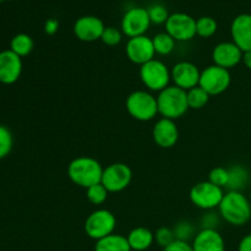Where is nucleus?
<instances>
[{"instance_id":"obj_15","label":"nucleus","mask_w":251,"mask_h":251,"mask_svg":"<svg viewBox=\"0 0 251 251\" xmlns=\"http://www.w3.org/2000/svg\"><path fill=\"white\" fill-rule=\"evenodd\" d=\"M22 58L14 51L6 49L0 51V82L12 85L22 74Z\"/></svg>"},{"instance_id":"obj_23","label":"nucleus","mask_w":251,"mask_h":251,"mask_svg":"<svg viewBox=\"0 0 251 251\" xmlns=\"http://www.w3.org/2000/svg\"><path fill=\"white\" fill-rule=\"evenodd\" d=\"M33 39H32L31 36H28L26 33L16 34L11 39V42H10V50L17 54L20 58H24V56H27L28 54H31V51L33 50Z\"/></svg>"},{"instance_id":"obj_20","label":"nucleus","mask_w":251,"mask_h":251,"mask_svg":"<svg viewBox=\"0 0 251 251\" xmlns=\"http://www.w3.org/2000/svg\"><path fill=\"white\" fill-rule=\"evenodd\" d=\"M127 242L134 251H145L152 247L154 242V233L146 227H136L127 234Z\"/></svg>"},{"instance_id":"obj_38","label":"nucleus","mask_w":251,"mask_h":251,"mask_svg":"<svg viewBox=\"0 0 251 251\" xmlns=\"http://www.w3.org/2000/svg\"><path fill=\"white\" fill-rule=\"evenodd\" d=\"M243 63H244V65L247 66L248 69H250L251 70V50L249 51H244L243 53Z\"/></svg>"},{"instance_id":"obj_37","label":"nucleus","mask_w":251,"mask_h":251,"mask_svg":"<svg viewBox=\"0 0 251 251\" xmlns=\"http://www.w3.org/2000/svg\"><path fill=\"white\" fill-rule=\"evenodd\" d=\"M238 251H251V234L245 235L239 243Z\"/></svg>"},{"instance_id":"obj_17","label":"nucleus","mask_w":251,"mask_h":251,"mask_svg":"<svg viewBox=\"0 0 251 251\" xmlns=\"http://www.w3.org/2000/svg\"><path fill=\"white\" fill-rule=\"evenodd\" d=\"M152 137L157 146L161 149H172L179 140V130L176 122L167 118H162L154 124Z\"/></svg>"},{"instance_id":"obj_10","label":"nucleus","mask_w":251,"mask_h":251,"mask_svg":"<svg viewBox=\"0 0 251 251\" xmlns=\"http://www.w3.org/2000/svg\"><path fill=\"white\" fill-rule=\"evenodd\" d=\"M164 25L167 33L178 42L191 41L196 36V20L185 12L169 15Z\"/></svg>"},{"instance_id":"obj_28","label":"nucleus","mask_w":251,"mask_h":251,"mask_svg":"<svg viewBox=\"0 0 251 251\" xmlns=\"http://www.w3.org/2000/svg\"><path fill=\"white\" fill-rule=\"evenodd\" d=\"M108 190L103 186L102 183H98L96 185L90 186L86 189V196L87 200L90 201L92 205H102L108 198Z\"/></svg>"},{"instance_id":"obj_24","label":"nucleus","mask_w":251,"mask_h":251,"mask_svg":"<svg viewBox=\"0 0 251 251\" xmlns=\"http://www.w3.org/2000/svg\"><path fill=\"white\" fill-rule=\"evenodd\" d=\"M152 42H153V48L156 54L169 55L174 50V48H176V41L167 32H161V33H157L152 38Z\"/></svg>"},{"instance_id":"obj_11","label":"nucleus","mask_w":251,"mask_h":251,"mask_svg":"<svg viewBox=\"0 0 251 251\" xmlns=\"http://www.w3.org/2000/svg\"><path fill=\"white\" fill-rule=\"evenodd\" d=\"M151 26L149 11L145 7H131L122 19V32L129 38L144 36Z\"/></svg>"},{"instance_id":"obj_3","label":"nucleus","mask_w":251,"mask_h":251,"mask_svg":"<svg viewBox=\"0 0 251 251\" xmlns=\"http://www.w3.org/2000/svg\"><path fill=\"white\" fill-rule=\"evenodd\" d=\"M158 114L162 118L176 120L183 117L189 109L186 91L176 87V85H169L157 96Z\"/></svg>"},{"instance_id":"obj_2","label":"nucleus","mask_w":251,"mask_h":251,"mask_svg":"<svg viewBox=\"0 0 251 251\" xmlns=\"http://www.w3.org/2000/svg\"><path fill=\"white\" fill-rule=\"evenodd\" d=\"M103 167L96 158L81 156L74 158L68 166V176L74 184L81 188L88 189L90 186L100 183Z\"/></svg>"},{"instance_id":"obj_34","label":"nucleus","mask_w":251,"mask_h":251,"mask_svg":"<svg viewBox=\"0 0 251 251\" xmlns=\"http://www.w3.org/2000/svg\"><path fill=\"white\" fill-rule=\"evenodd\" d=\"M201 229H217L220 225V216L213 211H207V213L201 217Z\"/></svg>"},{"instance_id":"obj_35","label":"nucleus","mask_w":251,"mask_h":251,"mask_svg":"<svg viewBox=\"0 0 251 251\" xmlns=\"http://www.w3.org/2000/svg\"><path fill=\"white\" fill-rule=\"evenodd\" d=\"M163 251H194V250H193V247H191L190 243L176 240V242L172 243L171 245H168L167 248H164Z\"/></svg>"},{"instance_id":"obj_25","label":"nucleus","mask_w":251,"mask_h":251,"mask_svg":"<svg viewBox=\"0 0 251 251\" xmlns=\"http://www.w3.org/2000/svg\"><path fill=\"white\" fill-rule=\"evenodd\" d=\"M186 97H188L189 109H201L207 104L211 96L200 86H196V87L186 91Z\"/></svg>"},{"instance_id":"obj_13","label":"nucleus","mask_w":251,"mask_h":251,"mask_svg":"<svg viewBox=\"0 0 251 251\" xmlns=\"http://www.w3.org/2000/svg\"><path fill=\"white\" fill-rule=\"evenodd\" d=\"M200 75L201 71L198 66L190 61H179L171 70L172 81L174 85L184 91H189L199 86Z\"/></svg>"},{"instance_id":"obj_16","label":"nucleus","mask_w":251,"mask_h":251,"mask_svg":"<svg viewBox=\"0 0 251 251\" xmlns=\"http://www.w3.org/2000/svg\"><path fill=\"white\" fill-rule=\"evenodd\" d=\"M212 60L215 65L229 70L243 60V50L234 42H222L213 48Z\"/></svg>"},{"instance_id":"obj_12","label":"nucleus","mask_w":251,"mask_h":251,"mask_svg":"<svg viewBox=\"0 0 251 251\" xmlns=\"http://www.w3.org/2000/svg\"><path fill=\"white\" fill-rule=\"evenodd\" d=\"M125 53H126V56L131 63L141 66L154 59L156 51H154L152 38L144 34V36L129 38L126 48H125Z\"/></svg>"},{"instance_id":"obj_4","label":"nucleus","mask_w":251,"mask_h":251,"mask_svg":"<svg viewBox=\"0 0 251 251\" xmlns=\"http://www.w3.org/2000/svg\"><path fill=\"white\" fill-rule=\"evenodd\" d=\"M126 110L139 122H150L158 114L157 97L147 91H134L126 98Z\"/></svg>"},{"instance_id":"obj_14","label":"nucleus","mask_w":251,"mask_h":251,"mask_svg":"<svg viewBox=\"0 0 251 251\" xmlns=\"http://www.w3.org/2000/svg\"><path fill=\"white\" fill-rule=\"evenodd\" d=\"M104 28V22L100 17L92 15L78 17L74 24V33L76 38L82 42H95L100 39Z\"/></svg>"},{"instance_id":"obj_32","label":"nucleus","mask_w":251,"mask_h":251,"mask_svg":"<svg viewBox=\"0 0 251 251\" xmlns=\"http://www.w3.org/2000/svg\"><path fill=\"white\" fill-rule=\"evenodd\" d=\"M123 39V32L120 29H118L117 27H105L104 31H103L102 37H100V41L105 44V46L114 47L122 42Z\"/></svg>"},{"instance_id":"obj_18","label":"nucleus","mask_w":251,"mask_h":251,"mask_svg":"<svg viewBox=\"0 0 251 251\" xmlns=\"http://www.w3.org/2000/svg\"><path fill=\"white\" fill-rule=\"evenodd\" d=\"M232 39L244 51L251 50V14H240L230 26Z\"/></svg>"},{"instance_id":"obj_9","label":"nucleus","mask_w":251,"mask_h":251,"mask_svg":"<svg viewBox=\"0 0 251 251\" xmlns=\"http://www.w3.org/2000/svg\"><path fill=\"white\" fill-rule=\"evenodd\" d=\"M131 180V168L127 164L117 162L103 169L100 183L107 189L108 193H120L130 185Z\"/></svg>"},{"instance_id":"obj_6","label":"nucleus","mask_w":251,"mask_h":251,"mask_svg":"<svg viewBox=\"0 0 251 251\" xmlns=\"http://www.w3.org/2000/svg\"><path fill=\"white\" fill-rule=\"evenodd\" d=\"M225 191L211 181H200L191 188L189 198L193 205L203 211H213L222 202Z\"/></svg>"},{"instance_id":"obj_26","label":"nucleus","mask_w":251,"mask_h":251,"mask_svg":"<svg viewBox=\"0 0 251 251\" xmlns=\"http://www.w3.org/2000/svg\"><path fill=\"white\" fill-rule=\"evenodd\" d=\"M174 235H176V240H180V242L189 243L190 240H194L195 235L198 234L196 232V227L190 222V221H179L173 228Z\"/></svg>"},{"instance_id":"obj_19","label":"nucleus","mask_w":251,"mask_h":251,"mask_svg":"<svg viewBox=\"0 0 251 251\" xmlns=\"http://www.w3.org/2000/svg\"><path fill=\"white\" fill-rule=\"evenodd\" d=\"M194 251H226L225 239L217 229H201L193 240Z\"/></svg>"},{"instance_id":"obj_30","label":"nucleus","mask_w":251,"mask_h":251,"mask_svg":"<svg viewBox=\"0 0 251 251\" xmlns=\"http://www.w3.org/2000/svg\"><path fill=\"white\" fill-rule=\"evenodd\" d=\"M208 181H211L215 185L220 186V188H227L228 181H229V172L228 168L225 167H216V168L211 169L210 174H208Z\"/></svg>"},{"instance_id":"obj_1","label":"nucleus","mask_w":251,"mask_h":251,"mask_svg":"<svg viewBox=\"0 0 251 251\" xmlns=\"http://www.w3.org/2000/svg\"><path fill=\"white\" fill-rule=\"evenodd\" d=\"M220 215L226 222L233 226H244L251 218L249 198L242 191H228L218 206Z\"/></svg>"},{"instance_id":"obj_39","label":"nucleus","mask_w":251,"mask_h":251,"mask_svg":"<svg viewBox=\"0 0 251 251\" xmlns=\"http://www.w3.org/2000/svg\"><path fill=\"white\" fill-rule=\"evenodd\" d=\"M249 200H250V203H251V195H250V198H249Z\"/></svg>"},{"instance_id":"obj_8","label":"nucleus","mask_w":251,"mask_h":251,"mask_svg":"<svg viewBox=\"0 0 251 251\" xmlns=\"http://www.w3.org/2000/svg\"><path fill=\"white\" fill-rule=\"evenodd\" d=\"M232 77L229 70L218 65H210L201 71L200 86L210 96H218L228 90Z\"/></svg>"},{"instance_id":"obj_36","label":"nucleus","mask_w":251,"mask_h":251,"mask_svg":"<svg viewBox=\"0 0 251 251\" xmlns=\"http://www.w3.org/2000/svg\"><path fill=\"white\" fill-rule=\"evenodd\" d=\"M59 29V21L56 19H48L44 22V32L48 36H53L58 32Z\"/></svg>"},{"instance_id":"obj_29","label":"nucleus","mask_w":251,"mask_h":251,"mask_svg":"<svg viewBox=\"0 0 251 251\" xmlns=\"http://www.w3.org/2000/svg\"><path fill=\"white\" fill-rule=\"evenodd\" d=\"M14 146V136L4 125H0V159L5 158Z\"/></svg>"},{"instance_id":"obj_7","label":"nucleus","mask_w":251,"mask_h":251,"mask_svg":"<svg viewBox=\"0 0 251 251\" xmlns=\"http://www.w3.org/2000/svg\"><path fill=\"white\" fill-rule=\"evenodd\" d=\"M117 227V218L110 211L100 208L96 210L86 218L85 232L91 239H103L114 233Z\"/></svg>"},{"instance_id":"obj_33","label":"nucleus","mask_w":251,"mask_h":251,"mask_svg":"<svg viewBox=\"0 0 251 251\" xmlns=\"http://www.w3.org/2000/svg\"><path fill=\"white\" fill-rule=\"evenodd\" d=\"M154 240H156L157 244L159 247L167 248L168 245H171L172 243L176 242V235H174L173 228L168 227H161L156 230L154 233Z\"/></svg>"},{"instance_id":"obj_22","label":"nucleus","mask_w":251,"mask_h":251,"mask_svg":"<svg viewBox=\"0 0 251 251\" xmlns=\"http://www.w3.org/2000/svg\"><path fill=\"white\" fill-rule=\"evenodd\" d=\"M229 172V181L227 188L229 191H242L248 186L250 180V174L244 166L235 164L228 169Z\"/></svg>"},{"instance_id":"obj_31","label":"nucleus","mask_w":251,"mask_h":251,"mask_svg":"<svg viewBox=\"0 0 251 251\" xmlns=\"http://www.w3.org/2000/svg\"><path fill=\"white\" fill-rule=\"evenodd\" d=\"M147 11H149V16H150V20H151V24H154V25L166 24L167 20H168L169 17L167 7L161 4L151 5V6L147 9Z\"/></svg>"},{"instance_id":"obj_27","label":"nucleus","mask_w":251,"mask_h":251,"mask_svg":"<svg viewBox=\"0 0 251 251\" xmlns=\"http://www.w3.org/2000/svg\"><path fill=\"white\" fill-rule=\"evenodd\" d=\"M218 25L213 17L202 16L196 20V36L210 38L217 32Z\"/></svg>"},{"instance_id":"obj_21","label":"nucleus","mask_w":251,"mask_h":251,"mask_svg":"<svg viewBox=\"0 0 251 251\" xmlns=\"http://www.w3.org/2000/svg\"><path fill=\"white\" fill-rule=\"evenodd\" d=\"M95 251H132L127 238L120 234H110L103 239L97 240Z\"/></svg>"},{"instance_id":"obj_5","label":"nucleus","mask_w":251,"mask_h":251,"mask_svg":"<svg viewBox=\"0 0 251 251\" xmlns=\"http://www.w3.org/2000/svg\"><path fill=\"white\" fill-rule=\"evenodd\" d=\"M140 78L150 91L161 92L168 87L172 81L171 70L163 61L152 59L149 63L140 66Z\"/></svg>"}]
</instances>
